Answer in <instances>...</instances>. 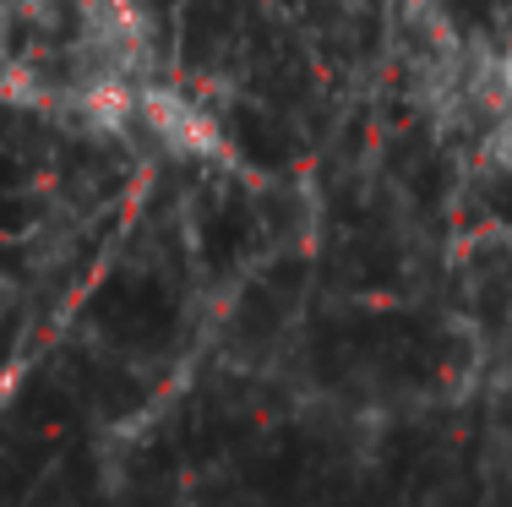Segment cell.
<instances>
[{"instance_id": "1", "label": "cell", "mask_w": 512, "mask_h": 507, "mask_svg": "<svg viewBox=\"0 0 512 507\" xmlns=\"http://www.w3.org/2000/svg\"><path fill=\"white\" fill-rule=\"evenodd\" d=\"M77 71L93 77H131L148 66V17L131 0H77Z\"/></svg>"}, {"instance_id": "2", "label": "cell", "mask_w": 512, "mask_h": 507, "mask_svg": "<svg viewBox=\"0 0 512 507\" xmlns=\"http://www.w3.org/2000/svg\"><path fill=\"white\" fill-rule=\"evenodd\" d=\"M137 126H148V137L175 159L191 164H213L224 159V131H218V115L197 104L191 93L164 88V82H142L137 88Z\"/></svg>"}, {"instance_id": "3", "label": "cell", "mask_w": 512, "mask_h": 507, "mask_svg": "<svg viewBox=\"0 0 512 507\" xmlns=\"http://www.w3.org/2000/svg\"><path fill=\"white\" fill-rule=\"evenodd\" d=\"M480 148H485V159H491L496 175H507L512 180V104L502 115H491L480 126Z\"/></svg>"}, {"instance_id": "4", "label": "cell", "mask_w": 512, "mask_h": 507, "mask_svg": "<svg viewBox=\"0 0 512 507\" xmlns=\"http://www.w3.org/2000/svg\"><path fill=\"white\" fill-rule=\"evenodd\" d=\"M22 0H0V50H6V39H11V28H17V17H22Z\"/></svg>"}, {"instance_id": "5", "label": "cell", "mask_w": 512, "mask_h": 507, "mask_svg": "<svg viewBox=\"0 0 512 507\" xmlns=\"http://www.w3.org/2000/svg\"><path fill=\"white\" fill-rule=\"evenodd\" d=\"M28 11H44V6H77V0H22Z\"/></svg>"}, {"instance_id": "6", "label": "cell", "mask_w": 512, "mask_h": 507, "mask_svg": "<svg viewBox=\"0 0 512 507\" xmlns=\"http://www.w3.org/2000/svg\"><path fill=\"white\" fill-rule=\"evenodd\" d=\"M0 99H6V50H0Z\"/></svg>"}]
</instances>
